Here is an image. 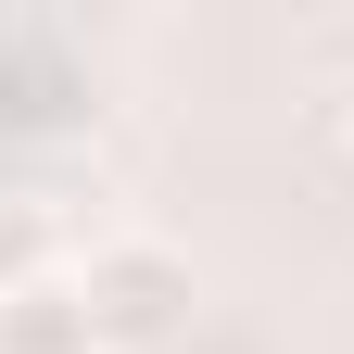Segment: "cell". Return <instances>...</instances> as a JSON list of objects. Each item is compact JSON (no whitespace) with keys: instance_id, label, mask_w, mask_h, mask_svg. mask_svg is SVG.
<instances>
[{"instance_id":"6da1fadb","label":"cell","mask_w":354,"mask_h":354,"mask_svg":"<svg viewBox=\"0 0 354 354\" xmlns=\"http://www.w3.org/2000/svg\"><path fill=\"white\" fill-rule=\"evenodd\" d=\"M76 304H88V329H102V354H165V342H190L203 317V266L177 253V241H88L76 253Z\"/></svg>"},{"instance_id":"7a4b0ae2","label":"cell","mask_w":354,"mask_h":354,"mask_svg":"<svg viewBox=\"0 0 354 354\" xmlns=\"http://www.w3.org/2000/svg\"><path fill=\"white\" fill-rule=\"evenodd\" d=\"M51 279H76V266H64V215L38 203V190H0V304H13V291H51Z\"/></svg>"},{"instance_id":"3957f363","label":"cell","mask_w":354,"mask_h":354,"mask_svg":"<svg viewBox=\"0 0 354 354\" xmlns=\"http://www.w3.org/2000/svg\"><path fill=\"white\" fill-rule=\"evenodd\" d=\"M0 354H102V329H88L76 279H51V291H13V304H0Z\"/></svg>"},{"instance_id":"277c9868","label":"cell","mask_w":354,"mask_h":354,"mask_svg":"<svg viewBox=\"0 0 354 354\" xmlns=\"http://www.w3.org/2000/svg\"><path fill=\"white\" fill-rule=\"evenodd\" d=\"M342 140H354V102H342Z\"/></svg>"}]
</instances>
